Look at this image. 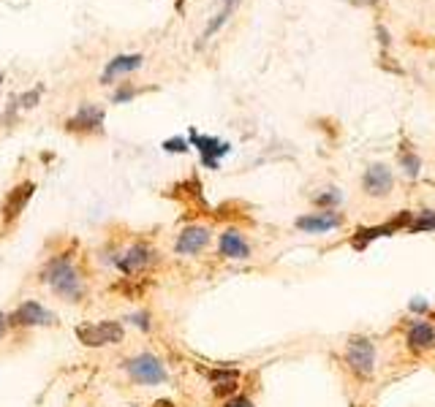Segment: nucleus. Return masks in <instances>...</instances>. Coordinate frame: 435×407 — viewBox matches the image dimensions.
Instances as JSON below:
<instances>
[{"label":"nucleus","instance_id":"17","mask_svg":"<svg viewBox=\"0 0 435 407\" xmlns=\"http://www.w3.org/2000/svg\"><path fill=\"white\" fill-rule=\"evenodd\" d=\"M39 95H41V90H30V93H25V95H20V98H17V101H11V112H14V109H30V106H36V103H39ZM11 112H8V114H11Z\"/></svg>","mask_w":435,"mask_h":407},{"label":"nucleus","instance_id":"9","mask_svg":"<svg viewBox=\"0 0 435 407\" xmlns=\"http://www.w3.org/2000/svg\"><path fill=\"white\" fill-rule=\"evenodd\" d=\"M209 239H212L209 228H204V225H188V228L180 231V236L174 242V250L180 255H196V253H202L207 247Z\"/></svg>","mask_w":435,"mask_h":407},{"label":"nucleus","instance_id":"20","mask_svg":"<svg viewBox=\"0 0 435 407\" xmlns=\"http://www.w3.org/2000/svg\"><path fill=\"white\" fill-rule=\"evenodd\" d=\"M234 391H237V380L215 383V388H212V394H215V396H228V394H234Z\"/></svg>","mask_w":435,"mask_h":407},{"label":"nucleus","instance_id":"23","mask_svg":"<svg viewBox=\"0 0 435 407\" xmlns=\"http://www.w3.org/2000/svg\"><path fill=\"white\" fill-rule=\"evenodd\" d=\"M340 201V193L337 190H330V193H321L318 199H316V204H321V206H332V204Z\"/></svg>","mask_w":435,"mask_h":407},{"label":"nucleus","instance_id":"19","mask_svg":"<svg viewBox=\"0 0 435 407\" xmlns=\"http://www.w3.org/2000/svg\"><path fill=\"white\" fill-rule=\"evenodd\" d=\"M164 149L166 152H188V142L183 136H174V139L164 142Z\"/></svg>","mask_w":435,"mask_h":407},{"label":"nucleus","instance_id":"22","mask_svg":"<svg viewBox=\"0 0 435 407\" xmlns=\"http://www.w3.org/2000/svg\"><path fill=\"white\" fill-rule=\"evenodd\" d=\"M128 321L134 326H139V328H145V331H150V326H152L150 323V312H136V315H131Z\"/></svg>","mask_w":435,"mask_h":407},{"label":"nucleus","instance_id":"13","mask_svg":"<svg viewBox=\"0 0 435 407\" xmlns=\"http://www.w3.org/2000/svg\"><path fill=\"white\" fill-rule=\"evenodd\" d=\"M343 218L337 212H316V215H305V218H297V228L305 231V234H327L332 228H340Z\"/></svg>","mask_w":435,"mask_h":407},{"label":"nucleus","instance_id":"11","mask_svg":"<svg viewBox=\"0 0 435 407\" xmlns=\"http://www.w3.org/2000/svg\"><path fill=\"white\" fill-rule=\"evenodd\" d=\"M101 122H104V109L93 106V103H84V106H79V112L65 122V128L74 131V133L77 131L79 133H96V131H101Z\"/></svg>","mask_w":435,"mask_h":407},{"label":"nucleus","instance_id":"14","mask_svg":"<svg viewBox=\"0 0 435 407\" xmlns=\"http://www.w3.org/2000/svg\"><path fill=\"white\" fill-rule=\"evenodd\" d=\"M142 62H145L142 55H117V58H112V60L106 62L104 74H101V84H112L117 76H125V74L136 71Z\"/></svg>","mask_w":435,"mask_h":407},{"label":"nucleus","instance_id":"7","mask_svg":"<svg viewBox=\"0 0 435 407\" xmlns=\"http://www.w3.org/2000/svg\"><path fill=\"white\" fill-rule=\"evenodd\" d=\"M188 139H190V144L202 152V163H204L207 168H218V158H223V155L231 152V144L221 142V139H215V136H202V133L190 131Z\"/></svg>","mask_w":435,"mask_h":407},{"label":"nucleus","instance_id":"18","mask_svg":"<svg viewBox=\"0 0 435 407\" xmlns=\"http://www.w3.org/2000/svg\"><path fill=\"white\" fill-rule=\"evenodd\" d=\"M207 378L212 383H226V380H240V372L237 369H209Z\"/></svg>","mask_w":435,"mask_h":407},{"label":"nucleus","instance_id":"2","mask_svg":"<svg viewBox=\"0 0 435 407\" xmlns=\"http://www.w3.org/2000/svg\"><path fill=\"white\" fill-rule=\"evenodd\" d=\"M123 366L128 372V378L134 383H139V386H161V383L169 380L164 361L158 356H152V353H139V356L128 359Z\"/></svg>","mask_w":435,"mask_h":407},{"label":"nucleus","instance_id":"6","mask_svg":"<svg viewBox=\"0 0 435 407\" xmlns=\"http://www.w3.org/2000/svg\"><path fill=\"white\" fill-rule=\"evenodd\" d=\"M55 315L36 299L22 302L11 315H8V326H20V328H33V326H52Z\"/></svg>","mask_w":435,"mask_h":407},{"label":"nucleus","instance_id":"25","mask_svg":"<svg viewBox=\"0 0 435 407\" xmlns=\"http://www.w3.org/2000/svg\"><path fill=\"white\" fill-rule=\"evenodd\" d=\"M223 407H253V402H250L248 396H231Z\"/></svg>","mask_w":435,"mask_h":407},{"label":"nucleus","instance_id":"1","mask_svg":"<svg viewBox=\"0 0 435 407\" xmlns=\"http://www.w3.org/2000/svg\"><path fill=\"white\" fill-rule=\"evenodd\" d=\"M41 283H46L65 302H82L84 299V277L74 264L71 253H63L49 258L41 269Z\"/></svg>","mask_w":435,"mask_h":407},{"label":"nucleus","instance_id":"10","mask_svg":"<svg viewBox=\"0 0 435 407\" xmlns=\"http://www.w3.org/2000/svg\"><path fill=\"white\" fill-rule=\"evenodd\" d=\"M362 185H365V193H368V196H373V199H384V196L392 193V185H394L392 171H389L387 166L375 163V166H370V168L365 171Z\"/></svg>","mask_w":435,"mask_h":407},{"label":"nucleus","instance_id":"5","mask_svg":"<svg viewBox=\"0 0 435 407\" xmlns=\"http://www.w3.org/2000/svg\"><path fill=\"white\" fill-rule=\"evenodd\" d=\"M115 264H117V269H120L123 274L136 277V274H142V272H147L150 266L155 264V250L147 242H134Z\"/></svg>","mask_w":435,"mask_h":407},{"label":"nucleus","instance_id":"12","mask_svg":"<svg viewBox=\"0 0 435 407\" xmlns=\"http://www.w3.org/2000/svg\"><path fill=\"white\" fill-rule=\"evenodd\" d=\"M218 253L223 258H231V261H245V258H250V244L237 228H228L218 239Z\"/></svg>","mask_w":435,"mask_h":407},{"label":"nucleus","instance_id":"24","mask_svg":"<svg viewBox=\"0 0 435 407\" xmlns=\"http://www.w3.org/2000/svg\"><path fill=\"white\" fill-rule=\"evenodd\" d=\"M136 95V90H131V87H125V90H117L115 93V103H128L131 98Z\"/></svg>","mask_w":435,"mask_h":407},{"label":"nucleus","instance_id":"4","mask_svg":"<svg viewBox=\"0 0 435 407\" xmlns=\"http://www.w3.org/2000/svg\"><path fill=\"white\" fill-rule=\"evenodd\" d=\"M346 361L359 380H370L375 372V345L368 337H351L346 345Z\"/></svg>","mask_w":435,"mask_h":407},{"label":"nucleus","instance_id":"16","mask_svg":"<svg viewBox=\"0 0 435 407\" xmlns=\"http://www.w3.org/2000/svg\"><path fill=\"white\" fill-rule=\"evenodd\" d=\"M411 231H435V209H427L419 220H411Z\"/></svg>","mask_w":435,"mask_h":407},{"label":"nucleus","instance_id":"28","mask_svg":"<svg viewBox=\"0 0 435 407\" xmlns=\"http://www.w3.org/2000/svg\"><path fill=\"white\" fill-rule=\"evenodd\" d=\"M0 84H3V74H0Z\"/></svg>","mask_w":435,"mask_h":407},{"label":"nucleus","instance_id":"8","mask_svg":"<svg viewBox=\"0 0 435 407\" xmlns=\"http://www.w3.org/2000/svg\"><path fill=\"white\" fill-rule=\"evenodd\" d=\"M33 193H36V182H30V180H27V182L17 185V187L6 196V201H3V223L6 225L14 223L22 212H25V206L30 204Z\"/></svg>","mask_w":435,"mask_h":407},{"label":"nucleus","instance_id":"3","mask_svg":"<svg viewBox=\"0 0 435 407\" xmlns=\"http://www.w3.org/2000/svg\"><path fill=\"white\" fill-rule=\"evenodd\" d=\"M77 340L84 347H106V345H117L123 342L125 328L117 321H101V323H82L77 326Z\"/></svg>","mask_w":435,"mask_h":407},{"label":"nucleus","instance_id":"27","mask_svg":"<svg viewBox=\"0 0 435 407\" xmlns=\"http://www.w3.org/2000/svg\"><path fill=\"white\" fill-rule=\"evenodd\" d=\"M353 3H359V6H375L378 0H353Z\"/></svg>","mask_w":435,"mask_h":407},{"label":"nucleus","instance_id":"21","mask_svg":"<svg viewBox=\"0 0 435 407\" xmlns=\"http://www.w3.org/2000/svg\"><path fill=\"white\" fill-rule=\"evenodd\" d=\"M403 166H405V174L408 177L419 174V158H414V155H403Z\"/></svg>","mask_w":435,"mask_h":407},{"label":"nucleus","instance_id":"15","mask_svg":"<svg viewBox=\"0 0 435 407\" xmlns=\"http://www.w3.org/2000/svg\"><path fill=\"white\" fill-rule=\"evenodd\" d=\"M408 345L414 350H427L435 345V328L430 323H414L408 328Z\"/></svg>","mask_w":435,"mask_h":407},{"label":"nucleus","instance_id":"26","mask_svg":"<svg viewBox=\"0 0 435 407\" xmlns=\"http://www.w3.org/2000/svg\"><path fill=\"white\" fill-rule=\"evenodd\" d=\"M6 331H8V315H3V312H0V340L6 337Z\"/></svg>","mask_w":435,"mask_h":407}]
</instances>
